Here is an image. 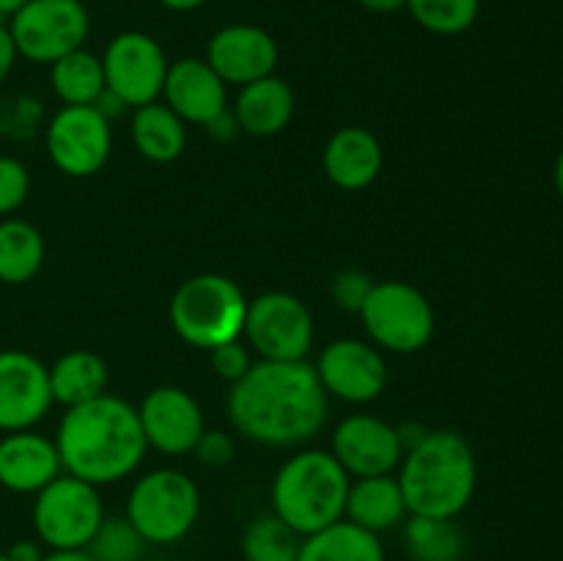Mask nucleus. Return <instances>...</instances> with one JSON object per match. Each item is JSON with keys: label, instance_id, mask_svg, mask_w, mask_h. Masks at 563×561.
Masks as SVG:
<instances>
[{"label": "nucleus", "instance_id": "obj_1", "mask_svg": "<svg viewBox=\"0 0 563 561\" xmlns=\"http://www.w3.org/2000/svg\"><path fill=\"white\" fill-rule=\"evenodd\" d=\"M231 427L253 443L295 449L317 438L328 418V394L308 361H253L225 399Z\"/></svg>", "mask_w": 563, "mask_h": 561}, {"label": "nucleus", "instance_id": "obj_2", "mask_svg": "<svg viewBox=\"0 0 563 561\" xmlns=\"http://www.w3.org/2000/svg\"><path fill=\"white\" fill-rule=\"evenodd\" d=\"M60 468L93 487L132 476L146 457L137 407L121 396L102 394L86 405L66 407L55 435Z\"/></svg>", "mask_w": 563, "mask_h": 561}, {"label": "nucleus", "instance_id": "obj_3", "mask_svg": "<svg viewBox=\"0 0 563 561\" xmlns=\"http://www.w3.org/2000/svg\"><path fill=\"white\" fill-rule=\"evenodd\" d=\"M396 479L410 515L456 520L476 495L478 462L460 432L429 429L421 443L405 451Z\"/></svg>", "mask_w": 563, "mask_h": 561}, {"label": "nucleus", "instance_id": "obj_4", "mask_svg": "<svg viewBox=\"0 0 563 561\" xmlns=\"http://www.w3.org/2000/svg\"><path fill=\"white\" fill-rule=\"evenodd\" d=\"M350 473L330 451L302 449L278 468L269 487L273 515L300 537L317 534L344 517Z\"/></svg>", "mask_w": 563, "mask_h": 561}, {"label": "nucleus", "instance_id": "obj_5", "mask_svg": "<svg viewBox=\"0 0 563 561\" xmlns=\"http://www.w3.org/2000/svg\"><path fill=\"white\" fill-rule=\"evenodd\" d=\"M247 297L229 275L201 273L187 278L170 297V328L196 350H214L242 339Z\"/></svg>", "mask_w": 563, "mask_h": 561}, {"label": "nucleus", "instance_id": "obj_6", "mask_svg": "<svg viewBox=\"0 0 563 561\" xmlns=\"http://www.w3.org/2000/svg\"><path fill=\"white\" fill-rule=\"evenodd\" d=\"M201 515L198 484L179 468H154L130 490L124 517L148 544H176Z\"/></svg>", "mask_w": 563, "mask_h": 561}, {"label": "nucleus", "instance_id": "obj_7", "mask_svg": "<svg viewBox=\"0 0 563 561\" xmlns=\"http://www.w3.org/2000/svg\"><path fill=\"white\" fill-rule=\"evenodd\" d=\"M357 317L368 341L394 355L423 350L434 336L432 302L407 280H374Z\"/></svg>", "mask_w": 563, "mask_h": 561}, {"label": "nucleus", "instance_id": "obj_8", "mask_svg": "<svg viewBox=\"0 0 563 561\" xmlns=\"http://www.w3.org/2000/svg\"><path fill=\"white\" fill-rule=\"evenodd\" d=\"M104 517L99 487L69 473L38 490L31 509L33 531L47 550H86Z\"/></svg>", "mask_w": 563, "mask_h": 561}, {"label": "nucleus", "instance_id": "obj_9", "mask_svg": "<svg viewBox=\"0 0 563 561\" xmlns=\"http://www.w3.org/2000/svg\"><path fill=\"white\" fill-rule=\"evenodd\" d=\"M91 16L82 0H27L11 14L9 33L20 58L31 64H55L86 44Z\"/></svg>", "mask_w": 563, "mask_h": 561}, {"label": "nucleus", "instance_id": "obj_10", "mask_svg": "<svg viewBox=\"0 0 563 561\" xmlns=\"http://www.w3.org/2000/svg\"><path fill=\"white\" fill-rule=\"evenodd\" d=\"M313 336L311 311L291 292H264L247 300L242 341L258 361H306Z\"/></svg>", "mask_w": 563, "mask_h": 561}, {"label": "nucleus", "instance_id": "obj_11", "mask_svg": "<svg viewBox=\"0 0 563 561\" xmlns=\"http://www.w3.org/2000/svg\"><path fill=\"white\" fill-rule=\"evenodd\" d=\"M49 163L66 176L86 179L99 174L113 152L110 121L93 105H64L47 127Z\"/></svg>", "mask_w": 563, "mask_h": 561}, {"label": "nucleus", "instance_id": "obj_12", "mask_svg": "<svg viewBox=\"0 0 563 561\" xmlns=\"http://www.w3.org/2000/svg\"><path fill=\"white\" fill-rule=\"evenodd\" d=\"M168 66L163 44L143 31L119 33L102 55L104 86L132 110L163 97Z\"/></svg>", "mask_w": 563, "mask_h": 561}, {"label": "nucleus", "instance_id": "obj_13", "mask_svg": "<svg viewBox=\"0 0 563 561\" xmlns=\"http://www.w3.org/2000/svg\"><path fill=\"white\" fill-rule=\"evenodd\" d=\"M317 377L324 394L350 405L379 399L388 385L385 352L363 339H335L319 352Z\"/></svg>", "mask_w": 563, "mask_h": 561}, {"label": "nucleus", "instance_id": "obj_14", "mask_svg": "<svg viewBox=\"0 0 563 561\" xmlns=\"http://www.w3.org/2000/svg\"><path fill=\"white\" fill-rule=\"evenodd\" d=\"M330 454L350 479H368L399 471L405 449L394 424L372 413H355L333 429Z\"/></svg>", "mask_w": 563, "mask_h": 561}, {"label": "nucleus", "instance_id": "obj_15", "mask_svg": "<svg viewBox=\"0 0 563 561\" xmlns=\"http://www.w3.org/2000/svg\"><path fill=\"white\" fill-rule=\"evenodd\" d=\"M137 418L148 449L168 457L192 454L198 438L207 429L201 405L179 385H157L148 391L137 405Z\"/></svg>", "mask_w": 563, "mask_h": 561}, {"label": "nucleus", "instance_id": "obj_16", "mask_svg": "<svg viewBox=\"0 0 563 561\" xmlns=\"http://www.w3.org/2000/svg\"><path fill=\"white\" fill-rule=\"evenodd\" d=\"M53 405L47 366L25 350H0V432L33 429Z\"/></svg>", "mask_w": 563, "mask_h": 561}, {"label": "nucleus", "instance_id": "obj_17", "mask_svg": "<svg viewBox=\"0 0 563 561\" xmlns=\"http://www.w3.org/2000/svg\"><path fill=\"white\" fill-rule=\"evenodd\" d=\"M207 64L220 75L225 86H247L262 77L275 75L278 66V44L273 33L258 25L236 22L212 33L207 44Z\"/></svg>", "mask_w": 563, "mask_h": 561}, {"label": "nucleus", "instance_id": "obj_18", "mask_svg": "<svg viewBox=\"0 0 563 561\" xmlns=\"http://www.w3.org/2000/svg\"><path fill=\"white\" fill-rule=\"evenodd\" d=\"M165 105L185 124L212 127L229 113V86L207 58H179L168 66L163 86Z\"/></svg>", "mask_w": 563, "mask_h": 561}, {"label": "nucleus", "instance_id": "obj_19", "mask_svg": "<svg viewBox=\"0 0 563 561\" xmlns=\"http://www.w3.org/2000/svg\"><path fill=\"white\" fill-rule=\"evenodd\" d=\"M64 473L55 440L20 429L0 438V487L20 495H36Z\"/></svg>", "mask_w": 563, "mask_h": 561}, {"label": "nucleus", "instance_id": "obj_20", "mask_svg": "<svg viewBox=\"0 0 563 561\" xmlns=\"http://www.w3.org/2000/svg\"><path fill=\"white\" fill-rule=\"evenodd\" d=\"M383 146L366 127H341L324 146L322 165L328 179L341 190H363L374 185L383 170Z\"/></svg>", "mask_w": 563, "mask_h": 561}, {"label": "nucleus", "instance_id": "obj_21", "mask_svg": "<svg viewBox=\"0 0 563 561\" xmlns=\"http://www.w3.org/2000/svg\"><path fill=\"white\" fill-rule=\"evenodd\" d=\"M295 116V91L289 82L269 75L240 88L234 102V124L253 138H273L289 127Z\"/></svg>", "mask_w": 563, "mask_h": 561}, {"label": "nucleus", "instance_id": "obj_22", "mask_svg": "<svg viewBox=\"0 0 563 561\" xmlns=\"http://www.w3.org/2000/svg\"><path fill=\"white\" fill-rule=\"evenodd\" d=\"M344 517L355 522V526L377 534V537L390 531V528L401 526L410 517V512H407L399 479L394 473H388V476L352 479L350 493H346Z\"/></svg>", "mask_w": 563, "mask_h": 561}, {"label": "nucleus", "instance_id": "obj_23", "mask_svg": "<svg viewBox=\"0 0 563 561\" xmlns=\"http://www.w3.org/2000/svg\"><path fill=\"white\" fill-rule=\"evenodd\" d=\"M53 402L64 407L86 405L97 396L108 394V363L91 350L64 352L53 366H47Z\"/></svg>", "mask_w": 563, "mask_h": 561}, {"label": "nucleus", "instance_id": "obj_24", "mask_svg": "<svg viewBox=\"0 0 563 561\" xmlns=\"http://www.w3.org/2000/svg\"><path fill=\"white\" fill-rule=\"evenodd\" d=\"M297 561H388V556L377 534L341 517L333 526L302 537Z\"/></svg>", "mask_w": 563, "mask_h": 561}, {"label": "nucleus", "instance_id": "obj_25", "mask_svg": "<svg viewBox=\"0 0 563 561\" xmlns=\"http://www.w3.org/2000/svg\"><path fill=\"white\" fill-rule=\"evenodd\" d=\"M132 143L148 163H174L187 146V127L165 102L135 108L130 121Z\"/></svg>", "mask_w": 563, "mask_h": 561}, {"label": "nucleus", "instance_id": "obj_26", "mask_svg": "<svg viewBox=\"0 0 563 561\" xmlns=\"http://www.w3.org/2000/svg\"><path fill=\"white\" fill-rule=\"evenodd\" d=\"M44 264V237L22 218L0 220V280L27 284Z\"/></svg>", "mask_w": 563, "mask_h": 561}, {"label": "nucleus", "instance_id": "obj_27", "mask_svg": "<svg viewBox=\"0 0 563 561\" xmlns=\"http://www.w3.org/2000/svg\"><path fill=\"white\" fill-rule=\"evenodd\" d=\"M49 86L64 105H93L104 91L102 58L80 47L49 64Z\"/></svg>", "mask_w": 563, "mask_h": 561}, {"label": "nucleus", "instance_id": "obj_28", "mask_svg": "<svg viewBox=\"0 0 563 561\" xmlns=\"http://www.w3.org/2000/svg\"><path fill=\"white\" fill-rule=\"evenodd\" d=\"M405 550L412 561H462L465 531L456 520L410 515L405 522Z\"/></svg>", "mask_w": 563, "mask_h": 561}, {"label": "nucleus", "instance_id": "obj_29", "mask_svg": "<svg viewBox=\"0 0 563 561\" xmlns=\"http://www.w3.org/2000/svg\"><path fill=\"white\" fill-rule=\"evenodd\" d=\"M302 537L291 531L280 517H253L242 531V556L245 561H297Z\"/></svg>", "mask_w": 563, "mask_h": 561}, {"label": "nucleus", "instance_id": "obj_30", "mask_svg": "<svg viewBox=\"0 0 563 561\" xmlns=\"http://www.w3.org/2000/svg\"><path fill=\"white\" fill-rule=\"evenodd\" d=\"M412 20L438 36H460L476 25L482 0H407Z\"/></svg>", "mask_w": 563, "mask_h": 561}, {"label": "nucleus", "instance_id": "obj_31", "mask_svg": "<svg viewBox=\"0 0 563 561\" xmlns=\"http://www.w3.org/2000/svg\"><path fill=\"white\" fill-rule=\"evenodd\" d=\"M148 542L124 515L104 517L88 542L86 553L93 561H146Z\"/></svg>", "mask_w": 563, "mask_h": 561}, {"label": "nucleus", "instance_id": "obj_32", "mask_svg": "<svg viewBox=\"0 0 563 561\" xmlns=\"http://www.w3.org/2000/svg\"><path fill=\"white\" fill-rule=\"evenodd\" d=\"M31 174L16 157H0V215H11L27 201Z\"/></svg>", "mask_w": 563, "mask_h": 561}, {"label": "nucleus", "instance_id": "obj_33", "mask_svg": "<svg viewBox=\"0 0 563 561\" xmlns=\"http://www.w3.org/2000/svg\"><path fill=\"white\" fill-rule=\"evenodd\" d=\"M372 275L361 273V270H341L333 278V284H330V297H333V302L341 311L357 314L363 308V300L368 297V292H372Z\"/></svg>", "mask_w": 563, "mask_h": 561}, {"label": "nucleus", "instance_id": "obj_34", "mask_svg": "<svg viewBox=\"0 0 563 561\" xmlns=\"http://www.w3.org/2000/svg\"><path fill=\"white\" fill-rule=\"evenodd\" d=\"M209 363H212L214 374L231 385V383H236L240 377H245L247 369L253 366L251 346H247L242 339L225 341V344L209 350Z\"/></svg>", "mask_w": 563, "mask_h": 561}, {"label": "nucleus", "instance_id": "obj_35", "mask_svg": "<svg viewBox=\"0 0 563 561\" xmlns=\"http://www.w3.org/2000/svg\"><path fill=\"white\" fill-rule=\"evenodd\" d=\"M192 454H196V460L201 462V465L225 468L234 460L236 443L229 432H223V429H203Z\"/></svg>", "mask_w": 563, "mask_h": 561}, {"label": "nucleus", "instance_id": "obj_36", "mask_svg": "<svg viewBox=\"0 0 563 561\" xmlns=\"http://www.w3.org/2000/svg\"><path fill=\"white\" fill-rule=\"evenodd\" d=\"M16 58H20V53H16V44H14V38H11L9 25H3L0 28V82L11 75Z\"/></svg>", "mask_w": 563, "mask_h": 561}, {"label": "nucleus", "instance_id": "obj_37", "mask_svg": "<svg viewBox=\"0 0 563 561\" xmlns=\"http://www.w3.org/2000/svg\"><path fill=\"white\" fill-rule=\"evenodd\" d=\"M5 553H9L11 561H42L47 548H44L38 539H20V542L11 544Z\"/></svg>", "mask_w": 563, "mask_h": 561}, {"label": "nucleus", "instance_id": "obj_38", "mask_svg": "<svg viewBox=\"0 0 563 561\" xmlns=\"http://www.w3.org/2000/svg\"><path fill=\"white\" fill-rule=\"evenodd\" d=\"M372 14H396V11L407 9V0H357Z\"/></svg>", "mask_w": 563, "mask_h": 561}, {"label": "nucleus", "instance_id": "obj_39", "mask_svg": "<svg viewBox=\"0 0 563 561\" xmlns=\"http://www.w3.org/2000/svg\"><path fill=\"white\" fill-rule=\"evenodd\" d=\"M42 561H93L86 550H47Z\"/></svg>", "mask_w": 563, "mask_h": 561}, {"label": "nucleus", "instance_id": "obj_40", "mask_svg": "<svg viewBox=\"0 0 563 561\" xmlns=\"http://www.w3.org/2000/svg\"><path fill=\"white\" fill-rule=\"evenodd\" d=\"M159 6H165L168 11H196L201 9L207 0H157Z\"/></svg>", "mask_w": 563, "mask_h": 561}, {"label": "nucleus", "instance_id": "obj_41", "mask_svg": "<svg viewBox=\"0 0 563 561\" xmlns=\"http://www.w3.org/2000/svg\"><path fill=\"white\" fill-rule=\"evenodd\" d=\"M553 179H555V190H559V196L563 198V148H561L559 160H555V170H553Z\"/></svg>", "mask_w": 563, "mask_h": 561}, {"label": "nucleus", "instance_id": "obj_42", "mask_svg": "<svg viewBox=\"0 0 563 561\" xmlns=\"http://www.w3.org/2000/svg\"><path fill=\"white\" fill-rule=\"evenodd\" d=\"M25 3L27 0H0V11H3V14H9V20H11V14H16V11H20Z\"/></svg>", "mask_w": 563, "mask_h": 561}, {"label": "nucleus", "instance_id": "obj_43", "mask_svg": "<svg viewBox=\"0 0 563 561\" xmlns=\"http://www.w3.org/2000/svg\"><path fill=\"white\" fill-rule=\"evenodd\" d=\"M3 25H9V14H3V11H0V28Z\"/></svg>", "mask_w": 563, "mask_h": 561}, {"label": "nucleus", "instance_id": "obj_44", "mask_svg": "<svg viewBox=\"0 0 563 561\" xmlns=\"http://www.w3.org/2000/svg\"><path fill=\"white\" fill-rule=\"evenodd\" d=\"M0 561H11L9 553H0Z\"/></svg>", "mask_w": 563, "mask_h": 561}]
</instances>
